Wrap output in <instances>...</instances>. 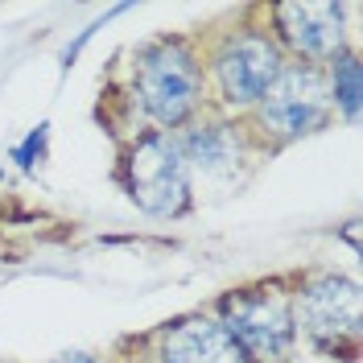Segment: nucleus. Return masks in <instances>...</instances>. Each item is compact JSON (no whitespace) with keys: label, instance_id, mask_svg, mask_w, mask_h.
<instances>
[{"label":"nucleus","instance_id":"nucleus-1","mask_svg":"<svg viewBox=\"0 0 363 363\" xmlns=\"http://www.w3.org/2000/svg\"><path fill=\"white\" fill-rule=\"evenodd\" d=\"M206 74L194 54V45L182 38H161L136 54L133 67V95L140 104V116L157 128L174 133L190 124L203 108Z\"/></svg>","mask_w":363,"mask_h":363},{"label":"nucleus","instance_id":"nucleus-2","mask_svg":"<svg viewBox=\"0 0 363 363\" xmlns=\"http://www.w3.org/2000/svg\"><path fill=\"white\" fill-rule=\"evenodd\" d=\"M120 186L145 215L174 219L190 206V165L174 133H140L120 157Z\"/></svg>","mask_w":363,"mask_h":363},{"label":"nucleus","instance_id":"nucleus-3","mask_svg":"<svg viewBox=\"0 0 363 363\" xmlns=\"http://www.w3.org/2000/svg\"><path fill=\"white\" fill-rule=\"evenodd\" d=\"M256 128L277 140V145H294L301 136L326 128L330 120V91H326V70L310 62H285L277 83L264 91V99L252 108Z\"/></svg>","mask_w":363,"mask_h":363},{"label":"nucleus","instance_id":"nucleus-4","mask_svg":"<svg viewBox=\"0 0 363 363\" xmlns=\"http://www.w3.org/2000/svg\"><path fill=\"white\" fill-rule=\"evenodd\" d=\"M219 322L227 326V335L244 347V355L252 363H281L294 351L297 339L294 301L277 285L227 294L219 301Z\"/></svg>","mask_w":363,"mask_h":363},{"label":"nucleus","instance_id":"nucleus-5","mask_svg":"<svg viewBox=\"0 0 363 363\" xmlns=\"http://www.w3.org/2000/svg\"><path fill=\"white\" fill-rule=\"evenodd\" d=\"M285 67V50L272 42L269 33L260 29H244V33H231L215 58V91H219V104L231 112H248L264 99V91L277 83V74Z\"/></svg>","mask_w":363,"mask_h":363},{"label":"nucleus","instance_id":"nucleus-6","mask_svg":"<svg viewBox=\"0 0 363 363\" xmlns=\"http://www.w3.org/2000/svg\"><path fill=\"white\" fill-rule=\"evenodd\" d=\"M294 322L326 351H339L342 342L355 351V342H359V285L339 272L310 277L294 297Z\"/></svg>","mask_w":363,"mask_h":363},{"label":"nucleus","instance_id":"nucleus-7","mask_svg":"<svg viewBox=\"0 0 363 363\" xmlns=\"http://www.w3.org/2000/svg\"><path fill=\"white\" fill-rule=\"evenodd\" d=\"M277 21V38L272 42L285 45L297 62H330L335 54H342V4L330 0H285L272 9Z\"/></svg>","mask_w":363,"mask_h":363},{"label":"nucleus","instance_id":"nucleus-8","mask_svg":"<svg viewBox=\"0 0 363 363\" xmlns=\"http://www.w3.org/2000/svg\"><path fill=\"white\" fill-rule=\"evenodd\" d=\"M157 363H252L219 318H182L157 339Z\"/></svg>","mask_w":363,"mask_h":363},{"label":"nucleus","instance_id":"nucleus-9","mask_svg":"<svg viewBox=\"0 0 363 363\" xmlns=\"http://www.w3.org/2000/svg\"><path fill=\"white\" fill-rule=\"evenodd\" d=\"M178 149L190 169L227 178L244 161V133L231 120H190V128L178 136Z\"/></svg>","mask_w":363,"mask_h":363},{"label":"nucleus","instance_id":"nucleus-10","mask_svg":"<svg viewBox=\"0 0 363 363\" xmlns=\"http://www.w3.org/2000/svg\"><path fill=\"white\" fill-rule=\"evenodd\" d=\"M326 91H330V108L342 112V120L359 116V95H363V62L355 50H342L326 62Z\"/></svg>","mask_w":363,"mask_h":363},{"label":"nucleus","instance_id":"nucleus-11","mask_svg":"<svg viewBox=\"0 0 363 363\" xmlns=\"http://www.w3.org/2000/svg\"><path fill=\"white\" fill-rule=\"evenodd\" d=\"M45 140H50V124H38V128H33V133L25 136L17 149H13V161H17L21 169H33V165H42V157H45Z\"/></svg>","mask_w":363,"mask_h":363},{"label":"nucleus","instance_id":"nucleus-12","mask_svg":"<svg viewBox=\"0 0 363 363\" xmlns=\"http://www.w3.org/2000/svg\"><path fill=\"white\" fill-rule=\"evenodd\" d=\"M50 363H99L95 355H62V359H50Z\"/></svg>","mask_w":363,"mask_h":363},{"label":"nucleus","instance_id":"nucleus-13","mask_svg":"<svg viewBox=\"0 0 363 363\" xmlns=\"http://www.w3.org/2000/svg\"><path fill=\"white\" fill-rule=\"evenodd\" d=\"M128 363H136V359H128Z\"/></svg>","mask_w":363,"mask_h":363}]
</instances>
